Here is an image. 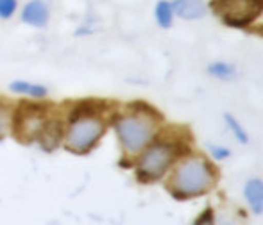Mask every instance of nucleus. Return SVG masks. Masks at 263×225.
I'll return each instance as SVG.
<instances>
[{
	"instance_id": "1",
	"label": "nucleus",
	"mask_w": 263,
	"mask_h": 225,
	"mask_svg": "<svg viewBox=\"0 0 263 225\" xmlns=\"http://www.w3.org/2000/svg\"><path fill=\"white\" fill-rule=\"evenodd\" d=\"M115 134L127 156H138L153 143L158 132V120L145 109L118 114L113 121Z\"/></svg>"
},
{
	"instance_id": "2",
	"label": "nucleus",
	"mask_w": 263,
	"mask_h": 225,
	"mask_svg": "<svg viewBox=\"0 0 263 225\" xmlns=\"http://www.w3.org/2000/svg\"><path fill=\"white\" fill-rule=\"evenodd\" d=\"M215 182V172L204 157H188L176 168L170 179V190L179 198L204 195Z\"/></svg>"
},
{
	"instance_id": "3",
	"label": "nucleus",
	"mask_w": 263,
	"mask_h": 225,
	"mask_svg": "<svg viewBox=\"0 0 263 225\" xmlns=\"http://www.w3.org/2000/svg\"><path fill=\"white\" fill-rule=\"evenodd\" d=\"M106 132V121L97 113L88 109H77L72 113L63 138L68 150L76 154H86L97 147Z\"/></svg>"
},
{
	"instance_id": "4",
	"label": "nucleus",
	"mask_w": 263,
	"mask_h": 225,
	"mask_svg": "<svg viewBox=\"0 0 263 225\" xmlns=\"http://www.w3.org/2000/svg\"><path fill=\"white\" fill-rule=\"evenodd\" d=\"M138 163H136V175L145 182L161 179L170 168V165L176 159V149L174 145L165 141L151 143L145 150L138 154Z\"/></svg>"
},
{
	"instance_id": "5",
	"label": "nucleus",
	"mask_w": 263,
	"mask_h": 225,
	"mask_svg": "<svg viewBox=\"0 0 263 225\" xmlns=\"http://www.w3.org/2000/svg\"><path fill=\"white\" fill-rule=\"evenodd\" d=\"M215 11L222 22L233 27H246L263 11V0H217Z\"/></svg>"
},
{
	"instance_id": "6",
	"label": "nucleus",
	"mask_w": 263,
	"mask_h": 225,
	"mask_svg": "<svg viewBox=\"0 0 263 225\" xmlns=\"http://www.w3.org/2000/svg\"><path fill=\"white\" fill-rule=\"evenodd\" d=\"M18 18L24 25L32 29H45L49 27L52 18V6L50 0H25L20 4Z\"/></svg>"
},
{
	"instance_id": "7",
	"label": "nucleus",
	"mask_w": 263,
	"mask_h": 225,
	"mask_svg": "<svg viewBox=\"0 0 263 225\" xmlns=\"http://www.w3.org/2000/svg\"><path fill=\"white\" fill-rule=\"evenodd\" d=\"M174 14L183 20H199L206 14L204 0H172Z\"/></svg>"
},
{
	"instance_id": "8",
	"label": "nucleus",
	"mask_w": 263,
	"mask_h": 225,
	"mask_svg": "<svg viewBox=\"0 0 263 225\" xmlns=\"http://www.w3.org/2000/svg\"><path fill=\"white\" fill-rule=\"evenodd\" d=\"M243 197L249 204L251 211L261 215L263 213V180L261 179H249L243 186Z\"/></svg>"
},
{
	"instance_id": "9",
	"label": "nucleus",
	"mask_w": 263,
	"mask_h": 225,
	"mask_svg": "<svg viewBox=\"0 0 263 225\" xmlns=\"http://www.w3.org/2000/svg\"><path fill=\"white\" fill-rule=\"evenodd\" d=\"M9 90L16 95H24V97H29L32 100H42L49 95V90L47 86L38 83H29V80H13L9 84Z\"/></svg>"
},
{
	"instance_id": "10",
	"label": "nucleus",
	"mask_w": 263,
	"mask_h": 225,
	"mask_svg": "<svg viewBox=\"0 0 263 225\" xmlns=\"http://www.w3.org/2000/svg\"><path fill=\"white\" fill-rule=\"evenodd\" d=\"M174 9H172V2L168 0H158L156 7H154V18H156L158 25L161 29H168L174 24Z\"/></svg>"
},
{
	"instance_id": "11",
	"label": "nucleus",
	"mask_w": 263,
	"mask_h": 225,
	"mask_svg": "<svg viewBox=\"0 0 263 225\" xmlns=\"http://www.w3.org/2000/svg\"><path fill=\"white\" fill-rule=\"evenodd\" d=\"M20 0H0V22H9L18 14Z\"/></svg>"
},
{
	"instance_id": "12",
	"label": "nucleus",
	"mask_w": 263,
	"mask_h": 225,
	"mask_svg": "<svg viewBox=\"0 0 263 225\" xmlns=\"http://www.w3.org/2000/svg\"><path fill=\"white\" fill-rule=\"evenodd\" d=\"M208 72L213 77H217V79H226V80L235 75V68H233L229 63H222V61H217V63H213V65H210Z\"/></svg>"
},
{
	"instance_id": "13",
	"label": "nucleus",
	"mask_w": 263,
	"mask_h": 225,
	"mask_svg": "<svg viewBox=\"0 0 263 225\" xmlns=\"http://www.w3.org/2000/svg\"><path fill=\"white\" fill-rule=\"evenodd\" d=\"M226 124H228V127L231 129V132H233V136H235L236 139H238L240 143H247L249 141V136H247V132H246V129L242 127V125L238 124V120H236L233 114H226Z\"/></svg>"
},
{
	"instance_id": "14",
	"label": "nucleus",
	"mask_w": 263,
	"mask_h": 225,
	"mask_svg": "<svg viewBox=\"0 0 263 225\" xmlns=\"http://www.w3.org/2000/svg\"><path fill=\"white\" fill-rule=\"evenodd\" d=\"M11 127H13V116L7 111L6 106L0 104V139L11 131Z\"/></svg>"
},
{
	"instance_id": "15",
	"label": "nucleus",
	"mask_w": 263,
	"mask_h": 225,
	"mask_svg": "<svg viewBox=\"0 0 263 225\" xmlns=\"http://www.w3.org/2000/svg\"><path fill=\"white\" fill-rule=\"evenodd\" d=\"M210 152H211V156H213V159H217V161L228 159V157L231 156L229 149H226V147H218V145H210Z\"/></svg>"
},
{
	"instance_id": "16",
	"label": "nucleus",
	"mask_w": 263,
	"mask_h": 225,
	"mask_svg": "<svg viewBox=\"0 0 263 225\" xmlns=\"http://www.w3.org/2000/svg\"><path fill=\"white\" fill-rule=\"evenodd\" d=\"M194 225H215V218H213V211L208 208L199 215V218L195 220Z\"/></svg>"
},
{
	"instance_id": "17",
	"label": "nucleus",
	"mask_w": 263,
	"mask_h": 225,
	"mask_svg": "<svg viewBox=\"0 0 263 225\" xmlns=\"http://www.w3.org/2000/svg\"><path fill=\"white\" fill-rule=\"evenodd\" d=\"M217 225H243L240 220H236V218H233V216H229V215H222L220 218H218V222Z\"/></svg>"
}]
</instances>
